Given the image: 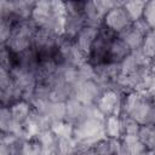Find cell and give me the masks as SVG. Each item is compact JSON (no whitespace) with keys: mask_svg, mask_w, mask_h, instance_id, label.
Masks as SVG:
<instances>
[{"mask_svg":"<svg viewBox=\"0 0 155 155\" xmlns=\"http://www.w3.org/2000/svg\"><path fill=\"white\" fill-rule=\"evenodd\" d=\"M119 1H103V0H101V1H93V4H94V6H96V8H97V11H98V13L104 18V16L117 4Z\"/></svg>","mask_w":155,"mask_h":155,"instance_id":"obj_25","label":"cell"},{"mask_svg":"<svg viewBox=\"0 0 155 155\" xmlns=\"http://www.w3.org/2000/svg\"><path fill=\"white\" fill-rule=\"evenodd\" d=\"M39 27L31 18L18 21L12 25L11 35L7 42L2 46L7 47V50L15 54L23 53L24 51L33 47V39Z\"/></svg>","mask_w":155,"mask_h":155,"instance_id":"obj_4","label":"cell"},{"mask_svg":"<svg viewBox=\"0 0 155 155\" xmlns=\"http://www.w3.org/2000/svg\"><path fill=\"white\" fill-rule=\"evenodd\" d=\"M143 18L151 29H155V1H147Z\"/></svg>","mask_w":155,"mask_h":155,"instance_id":"obj_24","label":"cell"},{"mask_svg":"<svg viewBox=\"0 0 155 155\" xmlns=\"http://www.w3.org/2000/svg\"><path fill=\"white\" fill-rule=\"evenodd\" d=\"M130 53H131V48L125 44L124 40L116 36L110 44L107 63H121Z\"/></svg>","mask_w":155,"mask_h":155,"instance_id":"obj_11","label":"cell"},{"mask_svg":"<svg viewBox=\"0 0 155 155\" xmlns=\"http://www.w3.org/2000/svg\"><path fill=\"white\" fill-rule=\"evenodd\" d=\"M82 15L85 18V23L87 27H93V28H101L103 25V17L98 13L93 1H85Z\"/></svg>","mask_w":155,"mask_h":155,"instance_id":"obj_16","label":"cell"},{"mask_svg":"<svg viewBox=\"0 0 155 155\" xmlns=\"http://www.w3.org/2000/svg\"><path fill=\"white\" fill-rule=\"evenodd\" d=\"M117 36L125 41V44L131 48V51L142 48V45L145 39V35H143L138 29H136L133 24H131L130 27L124 29L121 33H119Z\"/></svg>","mask_w":155,"mask_h":155,"instance_id":"obj_12","label":"cell"},{"mask_svg":"<svg viewBox=\"0 0 155 155\" xmlns=\"http://www.w3.org/2000/svg\"><path fill=\"white\" fill-rule=\"evenodd\" d=\"M132 24H133V27L136 28V29H138L143 35H148L149 33H150V30H151V28H150V25L144 21V18H140V19H138V21H136V22H132Z\"/></svg>","mask_w":155,"mask_h":155,"instance_id":"obj_26","label":"cell"},{"mask_svg":"<svg viewBox=\"0 0 155 155\" xmlns=\"http://www.w3.org/2000/svg\"><path fill=\"white\" fill-rule=\"evenodd\" d=\"M154 107L155 103L148 92L131 91L124 94L121 115L132 117L139 125H148L151 124Z\"/></svg>","mask_w":155,"mask_h":155,"instance_id":"obj_2","label":"cell"},{"mask_svg":"<svg viewBox=\"0 0 155 155\" xmlns=\"http://www.w3.org/2000/svg\"><path fill=\"white\" fill-rule=\"evenodd\" d=\"M122 120V127H124V136H138L139 128L142 125H139L136 120L127 115H120Z\"/></svg>","mask_w":155,"mask_h":155,"instance_id":"obj_23","label":"cell"},{"mask_svg":"<svg viewBox=\"0 0 155 155\" xmlns=\"http://www.w3.org/2000/svg\"><path fill=\"white\" fill-rule=\"evenodd\" d=\"M84 110H85V105L78 101L74 97H70L67 102H65V119L64 121L71 124L73 126L76 125L78 122H80L84 119Z\"/></svg>","mask_w":155,"mask_h":155,"instance_id":"obj_13","label":"cell"},{"mask_svg":"<svg viewBox=\"0 0 155 155\" xmlns=\"http://www.w3.org/2000/svg\"><path fill=\"white\" fill-rule=\"evenodd\" d=\"M102 93H103V91H102L101 86L93 79V80L82 81V82L76 84L73 88L71 97L80 101L84 105H88V104H94Z\"/></svg>","mask_w":155,"mask_h":155,"instance_id":"obj_8","label":"cell"},{"mask_svg":"<svg viewBox=\"0 0 155 155\" xmlns=\"http://www.w3.org/2000/svg\"><path fill=\"white\" fill-rule=\"evenodd\" d=\"M98 33H99V29L98 28H93V27H85L76 36V39L74 40L76 47L86 56H88L90 51H91V47L94 42V40L97 39L98 36Z\"/></svg>","mask_w":155,"mask_h":155,"instance_id":"obj_10","label":"cell"},{"mask_svg":"<svg viewBox=\"0 0 155 155\" xmlns=\"http://www.w3.org/2000/svg\"><path fill=\"white\" fill-rule=\"evenodd\" d=\"M140 50L149 63L155 58V29H151L150 33L145 36Z\"/></svg>","mask_w":155,"mask_h":155,"instance_id":"obj_21","label":"cell"},{"mask_svg":"<svg viewBox=\"0 0 155 155\" xmlns=\"http://www.w3.org/2000/svg\"><path fill=\"white\" fill-rule=\"evenodd\" d=\"M51 131L58 137H71L73 136V131H74V126L67 121H57L54 124H52L51 126Z\"/></svg>","mask_w":155,"mask_h":155,"instance_id":"obj_22","label":"cell"},{"mask_svg":"<svg viewBox=\"0 0 155 155\" xmlns=\"http://www.w3.org/2000/svg\"><path fill=\"white\" fill-rule=\"evenodd\" d=\"M143 155H155V153H154V150H147Z\"/></svg>","mask_w":155,"mask_h":155,"instance_id":"obj_27","label":"cell"},{"mask_svg":"<svg viewBox=\"0 0 155 155\" xmlns=\"http://www.w3.org/2000/svg\"><path fill=\"white\" fill-rule=\"evenodd\" d=\"M104 130L107 138L110 139H121L124 136V127L121 116L111 115L107 116L104 120Z\"/></svg>","mask_w":155,"mask_h":155,"instance_id":"obj_15","label":"cell"},{"mask_svg":"<svg viewBox=\"0 0 155 155\" xmlns=\"http://www.w3.org/2000/svg\"><path fill=\"white\" fill-rule=\"evenodd\" d=\"M145 5H147V1H122V6L125 7L132 22H136L143 18Z\"/></svg>","mask_w":155,"mask_h":155,"instance_id":"obj_20","label":"cell"},{"mask_svg":"<svg viewBox=\"0 0 155 155\" xmlns=\"http://www.w3.org/2000/svg\"><path fill=\"white\" fill-rule=\"evenodd\" d=\"M138 138L148 150H155V125H142L138 132Z\"/></svg>","mask_w":155,"mask_h":155,"instance_id":"obj_19","label":"cell"},{"mask_svg":"<svg viewBox=\"0 0 155 155\" xmlns=\"http://www.w3.org/2000/svg\"><path fill=\"white\" fill-rule=\"evenodd\" d=\"M65 13L63 1H35L30 18L39 28L62 35Z\"/></svg>","mask_w":155,"mask_h":155,"instance_id":"obj_1","label":"cell"},{"mask_svg":"<svg viewBox=\"0 0 155 155\" xmlns=\"http://www.w3.org/2000/svg\"><path fill=\"white\" fill-rule=\"evenodd\" d=\"M121 155H143L148 149L140 142L138 136H122Z\"/></svg>","mask_w":155,"mask_h":155,"instance_id":"obj_14","label":"cell"},{"mask_svg":"<svg viewBox=\"0 0 155 155\" xmlns=\"http://www.w3.org/2000/svg\"><path fill=\"white\" fill-rule=\"evenodd\" d=\"M104 120L85 117L80 122L74 125L73 137L78 143L79 151L92 149L99 140L107 138L104 130Z\"/></svg>","mask_w":155,"mask_h":155,"instance_id":"obj_3","label":"cell"},{"mask_svg":"<svg viewBox=\"0 0 155 155\" xmlns=\"http://www.w3.org/2000/svg\"><path fill=\"white\" fill-rule=\"evenodd\" d=\"M78 151H79L78 143L73 136L58 138L57 140V154L58 155H76Z\"/></svg>","mask_w":155,"mask_h":155,"instance_id":"obj_18","label":"cell"},{"mask_svg":"<svg viewBox=\"0 0 155 155\" xmlns=\"http://www.w3.org/2000/svg\"><path fill=\"white\" fill-rule=\"evenodd\" d=\"M8 108H10V113H11L12 117L16 121L21 122L23 126H24V122L29 117V115L31 113V109H33L31 104L29 102L24 101V99H21L18 102H16L15 104H12Z\"/></svg>","mask_w":155,"mask_h":155,"instance_id":"obj_17","label":"cell"},{"mask_svg":"<svg viewBox=\"0 0 155 155\" xmlns=\"http://www.w3.org/2000/svg\"><path fill=\"white\" fill-rule=\"evenodd\" d=\"M131 24L132 21L122 6V1H119L103 18V25L116 34L121 33Z\"/></svg>","mask_w":155,"mask_h":155,"instance_id":"obj_7","label":"cell"},{"mask_svg":"<svg viewBox=\"0 0 155 155\" xmlns=\"http://www.w3.org/2000/svg\"><path fill=\"white\" fill-rule=\"evenodd\" d=\"M122 93L115 90H108L101 94L94 104L105 117L111 115L120 116L122 113Z\"/></svg>","mask_w":155,"mask_h":155,"instance_id":"obj_6","label":"cell"},{"mask_svg":"<svg viewBox=\"0 0 155 155\" xmlns=\"http://www.w3.org/2000/svg\"><path fill=\"white\" fill-rule=\"evenodd\" d=\"M85 1H67L65 6V21L62 36L69 41H74L78 34L86 27L82 15Z\"/></svg>","mask_w":155,"mask_h":155,"instance_id":"obj_5","label":"cell"},{"mask_svg":"<svg viewBox=\"0 0 155 155\" xmlns=\"http://www.w3.org/2000/svg\"><path fill=\"white\" fill-rule=\"evenodd\" d=\"M121 64V71L122 74H132L137 70H139L143 67H148L150 65L149 61L145 58V56L143 54L142 50H134L131 51V53L120 63Z\"/></svg>","mask_w":155,"mask_h":155,"instance_id":"obj_9","label":"cell"}]
</instances>
